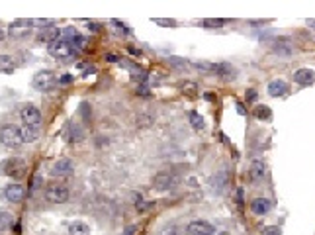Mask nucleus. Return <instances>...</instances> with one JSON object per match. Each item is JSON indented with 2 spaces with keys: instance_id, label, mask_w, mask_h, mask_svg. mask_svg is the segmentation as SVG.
<instances>
[{
  "instance_id": "45",
  "label": "nucleus",
  "mask_w": 315,
  "mask_h": 235,
  "mask_svg": "<svg viewBox=\"0 0 315 235\" xmlns=\"http://www.w3.org/2000/svg\"><path fill=\"white\" fill-rule=\"evenodd\" d=\"M4 37H6V34H4V30H2V28H0V43H2V41H4Z\"/></svg>"
},
{
  "instance_id": "13",
  "label": "nucleus",
  "mask_w": 315,
  "mask_h": 235,
  "mask_svg": "<svg viewBox=\"0 0 315 235\" xmlns=\"http://www.w3.org/2000/svg\"><path fill=\"white\" fill-rule=\"evenodd\" d=\"M172 174L170 172H166V170H160L155 174V178H153V188L158 190V192H162V190H168L170 186H172Z\"/></svg>"
},
{
  "instance_id": "12",
  "label": "nucleus",
  "mask_w": 315,
  "mask_h": 235,
  "mask_svg": "<svg viewBox=\"0 0 315 235\" xmlns=\"http://www.w3.org/2000/svg\"><path fill=\"white\" fill-rule=\"evenodd\" d=\"M268 96H272V98H280V96H286L288 92H290V86H288V82L282 80V78H276V80H270L268 82Z\"/></svg>"
},
{
  "instance_id": "37",
  "label": "nucleus",
  "mask_w": 315,
  "mask_h": 235,
  "mask_svg": "<svg viewBox=\"0 0 315 235\" xmlns=\"http://www.w3.org/2000/svg\"><path fill=\"white\" fill-rule=\"evenodd\" d=\"M235 202L239 204V208L243 206V188H237V192H235Z\"/></svg>"
},
{
  "instance_id": "27",
  "label": "nucleus",
  "mask_w": 315,
  "mask_h": 235,
  "mask_svg": "<svg viewBox=\"0 0 315 235\" xmlns=\"http://www.w3.org/2000/svg\"><path fill=\"white\" fill-rule=\"evenodd\" d=\"M137 126H139V128H149V126H153V116H151V114H139V116H137Z\"/></svg>"
},
{
  "instance_id": "42",
  "label": "nucleus",
  "mask_w": 315,
  "mask_h": 235,
  "mask_svg": "<svg viewBox=\"0 0 315 235\" xmlns=\"http://www.w3.org/2000/svg\"><path fill=\"white\" fill-rule=\"evenodd\" d=\"M88 28H90L92 32H98V30H100V26H98V24H94V22H90V24H88Z\"/></svg>"
},
{
  "instance_id": "14",
  "label": "nucleus",
  "mask_w": 315,
  "mask_h": 235,
  "mask_svg": "<svg viewBox=\"0 0 315 235\" xmlns=\"http://www.w3.org/2000/svg\"><path fill=\"white\" fill-rule=\"evenodd\" d=\"M35 20H18V22H12L10 24V35H24L28 30H32Z\"/></svg>"
},
{
  "instance_id": "20",
  "label": "nucleus",
  "mask_w": 315,
  "mask_h": 235,
  "mask_svg": "<svg viewBox=\"0 0 315 235\" xmlns=\"http://www.w3.org/2000/svg\"><path fill=\"white\" fill-rule=\"evenodd\" d=\"M69 235H90V226L84 222H73L69 226Z\"/></svg>"
},
{
  "instance_id": "21",
  "label": "nucleus",
  "mask_w": 315,
  "mask_h": 235,
  "mask_svg": "<svg viewBox=\"0 0 315 235\" xmlns=\"http://www.w3.org/2000/svg\"><path fill=\"white\" fill-rule=\"evenodd\" d=\"M188 120H190V126L196 130V132H202L204 128H206V122H204V118L196 112V110H192V112H188Z\"/></svg>"
},
{
  "instance_id": "18",
  "label": "nucleus",
  "mask_w": 315,
  "mask_h": 235,
  "mask_svg": "<svg viewBox=\"0 0 315 235\" xmlns=\"http://www.w3.org/2000/svg\"><path fill=\"white\" fill-rule=\"evenodd\" d=\"M251 210L252 214H256V216H266L268 210H270V202L266 198H256V200H252Z\"/></svg>"
},
{
  "instance_id": "30",
  "label": "nucleus",
  "mask_w": 315,
  "mask_h": 235,
  "mask_svg": "<svg viewBox=\"0 0 315 235\" xmlns=\"http://www.w3.org/2000/svg\"><path fill=\"white\" fill-rule=\"evenodd\" d=\"M153 22L158 24V26H164V28H174L176 22L174 20H168V18H153Z\"/></svg>"
},
{
  "instance_id": "17",
  "label": "nucleus",
  "mask_w": 315,
  "mask_h": 235,
  "mask_svg": "<svg viewBox=\"0 0 315 235\" xmlns=\"http://www.w3.org/2000/svg\"><path fill=\"white\" fill-rule=\"evenodd\" d=\"M16 67H18V63H16V59L12 55H0V73L12 75L16 71Z\"/></svg>"
},
{
  "instance_id": "32",
  "label": "nucleus",
  "mask_w": 315,
  "mask_h": 235,
  "mask_svg": "<svg viewBox=\"0 0 315 235\" xmlns=\"http://www.w3.org/2000/svg\"><path fill=\"white\" fill-rule=\"evenodd\" d=\"M158 235H178L176 226H166V228H162V230L158 232Z\"/></svg>"
},
{
  "instance_id": "16",
  "label": "nucleus",
  "mask_w": 315,
  "mask_h": 235,
  "mask_svg": "<svg viewBox=\"0 0 315 235\" xmlns=\"http://www.w3.org/2000/svg\"><path fill=\"white\" fill-rule=\"evenodd\" d=\"M212 73H214V75H218V77H223V78H233L237 71L231 67L229 63H214Z\"/></svg>"
},
{
  "instance_id": "29",
  "label": "nucleus",
  "mask_w": 315,
  "mask_h": 235,
  "mask_svg": "<svg viewBox=\"0 0 315 235\" xmlns=\"http://www.w3.org/2000/svg\"><path fill=\"white\" fill-rule=\"evenodd\" d=\"M79 112H80V116L84 118V122L90 120V106H88V102H82V104L79 106Z\"/></svg>"
},
{
  "instance_id": "9",
  "label": "nucleus",
  "mask_w": 315,
  "mask_h": 235,
  "mask_svg": "<svg viewBox=\"0 0 315 235\" xmlns=\"http://www.w3.org/2000/svg\"><path fill=\"white\" fill-rule=\"evenodd\" d=\"M73 170H75V163H73L71 159H59V161H55L53 167H51V176L63 178V176L73 174Z\"/></svg>"
},
{
  "instance_id": "33",
  "label": "nucleus",
  "mask_w": 315,
  "mask_h": 235,
  "mask_svg": "<svg viewBox=\"0 0 315 235\" xmlns=\"http://www.w3.org/2000/svg\"><path fill=\"white\" fill-rule=\"evenodd\" d=\"M258 98V92H256V88H249L247 92H245V100L247 102H254Z\"/></svg>"
},
{
  "instance_id": "36",
  "label": "nucleus",
  "mask_w": 315,
  "mask_h": 235,
  "mask_svg": "<svg viewBox=\"0 0 315 235\" xmlns=\"http://www.w3.org/2000/svg\"><path fill=\"white\" fill-rule=\"evenodd\" d=\"M104 57H106V61H108V63H120V61H122V59H120L118 55H114V53H106Z\"/></svg>"
},
{
  "instance_id": "23",
  "label": "nucleus",
  "mask_w": 315,
  "mask_h": 235,
  "mask_svg": "<svg viewBox=\"0 0 315 235\" xmlns=\"http://www.w3.org/2000/svg\"><path fill=\"white\" fill-rule=\"evenodd\" d=\"M69 128H71V134H69V141H71V143H79V141L84 139V134H82V130H80L79 126L71 124Z\"/></svg>"
},
{
  "instance_id": "39",
  "label": "nucleus",
  "mask_w": 315,
  "mask_h": 235,
  "mask_svg": "<svg viewBox=\"0 0 315 235\" xmlns=\"http://www.w3.org/2000/svg\"><path fill=\"white\" fill-rule=\"evenodd\" d=\"M235 110H237V114H241V116H247V108H245L243 104H239V102H237V104H235Z\"/></svg>"
},
{
  "instance_id": "19",
  "label": "nucleus",
  "mask_w": 315,
  "mask_h": 235,
  "mask_svg": "<svg viewBox=\"0 0 315 235\" xmlns=\"http://www.w3.org/2000/svg\"><path fill=\"white\" fill-rule=\"evenodd\" d=\"M252 114H254V118L260 120V122H270V120H272V110H270L268 106H264V104H258V106L252 110Z\"/></svg>"
},
{
  "instance_id": "22",
  "label": "nucleus",
  "mask_w": 315,
  "mask_h": 235,
  "mask_svg": "<svg viewBox=\"0 0 315 235\" xmlns=\"http://www.w3.org/2000/svg\"><path fill=\"white\" fill-rule=\"evenodd\" d=\"M22 137H24V143H33L39 139V128H22Z\"/></svg>"
},
{
  "instance_id": "41",
  "label": "nucleus",
  "mask_w": 315,
  "mask_h": 235,
  "mask_svg": "<svg viewBox=\"0 0 315 235\" xmlns=\"http://www.w3.org/2000/svg\"><path fill=\"white\" fill-rule=\"evenodd\" d=\"M133 234H135V228H133V226H129L126 232H124V235H133Z\"/></svg>"
},
{
  "instance_id": "43",
  "label": "nucleus",
  "mask_w": 315,
  "mask_h": 235,
  "mask_svg": "<svg viewBox=\"0 0 315 235\" xmlns=\"http://www.w3.org/2000/svg\"><path fill=\"white\" fill-rule=\"evenodd\" d=\"M204 98H206V100H210V102L216 100V96H214V94H210V92H208V94H204Z\"/></svg>"
},
{
  "instance_id": "44",
  "label": "nucleus",
  "mask_w": 315,
  "mask_h": 235,
  "mask_svg": "<svg viewBox=\"0 0 315 235\" xmlns=\"http://www.w3.org/2000/svg\"><path fill=\"white\" fill-rule=\"evenodd\" d=\"M220 139H221V141H223V143H229V139L225 137V134H220Z\"/></svg>"
},
{
  "instance_id": "4",
  "label": "nucleus",
  "mask_w": 315,
  "mask_h": 235,
  "mask_svg": "<svg viewBox=\"0 0 315 235\" xmlns=\"http://www.w3.org/2000/svg\"><path fill=\"white\" fill-rule=\"evenodd\" d=\"M20 118H22V122H24L28 128H39V126H41V120H43L41 110H39L37 106H33V104H24V106H22Z\"/></svg>"
},
{
  "instance_id": "10",
  "label": "nucleus",
  "mask_w": 315,
  "mask_h": 235,
  "mask_svg": "<svg viewBox=\"0 0 315 235\" xmlns=\"http://www.w3.org/2000/svg\"><path fill=\"white\" fill-rule=\"evenodd\" d=\"M294 80L300 84V86H312L315 82V71L314 69H298V71H294Z\"/></svg>"
},
{
  "instance_id": "2",
  "label": "nucleus",
  "mask_w": 315,
  "mask_h": 235,
  "mask_svg": "<svg viewBox=\"0 0 315 235\" xmlns=\"http://www.w3.org/2000/svg\"><path fill=\"white\" fill-rule=\"evenodd\" d=\"M0 174L10 176L14 180H20L26 174V161L20 157H8L0 163Z\"/></svg>"
},
{
  "instance_id": "40",
  "label": "nucleus",
  "mask_w": 315,
  "mask_h": 235,
  "mask_svg": "<svg viewBox=\"0 0 315 235\" xmlns=\"http://www.w3.org/2000/svg\"><path fill=\"white\" fill-rule=\"evenodd\" d=\"M39 184H41V178H39V176H33L32 178V190H35Z\"/></svg>"
},
{
  "instance_id": "1",
  "label": "nucleus",
  "mask_w": 315,
  "mask_h": 235,
  "mask_svg": "<svg viewBox=\"0 0 315 235\" xmlns=\"http://www.w3.org/2000/svg\"><path fill=\"white\" fill-rule=\"evenodd\" d=\"M49 53H51L55 59H59V61L73 59V57L77 55V51H75V47H73L71 39H69L65 34H61L59 35V39H55V41L49 45Z\"/></svg>"
},
{
  "instance_id": "7",
  "label": "nucleus",
  "mask_w": 315,
  "mask_h": 235,
  "mask_svg": "<svg viewBox=\"0 0 315 235\" xmlns=\"http://www.w3.org/2000/svg\"><path fill=\"white\" fill-rule=\"evenodd\" d=\"M216 228L214 224L206 222V220H194L186 226V234L188 235H216Z\"/></svg>"
},
{
  "instance_id": "31",
  "label": "nucleus",
  "mask_w": 315,
  "mask_h": 235,
  "mask_svg": "<svg viewBox=\"0 0 315 235\" xmlns=\"http://www.w3.org/2000/svg\"><path fill=\"white\" fill-rule=\"evenodd\" d=\"M112 26H114V28H116V30H118V32H120V34H129V32H131V30H129V28H127L126 24H124V22H120V20H112Z\"/></svg>"
},
{
  "instance_id": "35",
  "label": "nucleus",
  "mask_w": 315,
  "mask_h": 235,
  "mask_svg": "<svg viewBox=\"0 0 315 235\" xmlns=\"http://www.w3.org/2000/svg\"><path fill=\"white\" fill-rule=\"evenodd\" d=\"M170 63H172V65H176V67H182V69L190 67L188 63H184V61H182V59H178V57H172V59H170Z\"/></svg>"
},
{
  "instance_id": "8",
  "label": "nucleus",
  "mask_w": 315,
  "mask_h": 235,
  "mask_svg": "<svg viewBox=\"0 0 315 235\" xmlns=\"http://www.w3.org/2000/svg\"><path fill=\"white\" fill-rule=\"evenodd\" d=\"M4 198L12 204H18L26 198V188L20 184V182H12L4 188Z\"/></svg>"
},
{
  "instance_id": "3",
  "label": "nucleus",
  "mask_w": 315,
  "mask_h": 235,
  "mask_svg": "<svg viewBox=\"0 0 315 235\" xmlns=\"http://www.w3.org/2000/svg\"><path fill=\"white\" fill-rule=\"evenodd\" d=\"M0 143L10 147V149H16L24 143V137H22V128L14 126V124H4L0 128Z\"/></svg>"
},
{
  "instance_id": "34",
  "label": "nucleus",
  "mask_w": 315,
  "mask_h": 235,
  "mask_svg": "<svg viewBox=\"0 0 315 235\" xmlns=\"http://www.w3.org/2000/svg\"><path fill=\"white\" fill-rule=\"evenodd\" d=\"M57 82H59V84H71V82H73V77H71V75H61V77L57 78Z\"/></svg>"
},
{
  "instance_id": "28",
  "label": "nucleus",
  "mask_w": 315,
  "mask_h": 235,
  "mask_svg": "<svg viewBox=\"0 0 315 235\" xmlns=\"http://www.w3.org/2000/svg\"><path fill=\"white\" fill-rule=\"evenodd\" d=\"M153 208V202H145V200H135V210L139 212V214H145L147 210H151Z\"/></svg>"
},
{
  "instance_id": "5",
  "label": "nucleus",
  "mask_w": 315,
  "mask_h": 235,
  "mask_svg": "<svg viewBox=\"0 0 315 235\" xmlns=\"http://www.w3.org/2000/svg\"><path fill=\"white\" fill-rule=\"evenodd\" d=\"M55 82H57V78H55V75H53L51 71H39V73H35L32 80L33 88L39 90V92L51 90V88L55 86Z\"/></svg>"
},
{
  "instance_id": "24",
  "label": "nucleus",
  "mask_w": 315,
  "mask_h": 235,
  "mask_svg": "<svg viewBox=\"0 0 315 235\" xmlns=\"http://www.w3.org/2000/svg\"><path fill=\"white\" fill-rule=\"evenodd\" d=\"M229 20H223V18H206L204 22H202V26L204 28H221V26H225Z\"/></svg>"
},
{
  "instance_id": "25",
  "label": "nucleus",
  "mask_w": 315,
  "mask_h": 235,
  "mask_svg": "<svg viewBox=\"0 0 315 235\" xmlns=\"http://www.w3.org/2000/svg\"><path fill=\"white\" fill-rule=\"evenodd\" d=\"M182 94H186V96H190V98H194V96L198 94V84H196V82H190V80L182 82Z\"/></svg>"
},
{
  "instance_id": "6",
  "label": "nucleus",
  "mask_w": 315,
  "mask_h": 235,
  "mask_svg": "<svg viewBox=\"0 0 315 235\" xmlns=\"http://www.w3.org/2000/svg\"><path fill=\"white\" fill-rule=\"evenodd\" d=\"M45 198L51 204H65L71 198V192L63 184H51V186L45 188Z\"/></svg>"
},
{
  "instance_id": "38",
  "label": "nucleus",
  "mask_w": 315,
  "mask_h": 235,
  "mask_svg": "<svg viewBox=\"0 0 315 235\" xmlns=\"http://www.w3.org/2000/svg\"><path fill=\"white\" fill-rule=\"evenodd\" d=\"M264 235H282V232L278 228H266L264 230Z\"/></svg>"
},
{
  "instance_id": "26",
  "label": "nucleus",
  "mask_w": 315,
  "mask_h": 235,
  "mask_svg": "<svg viewBox=\"0 0 315 235\" xmlns=\"http://www.w3.org/2000/svg\"><path fill=\"white\" fill-rule=\"evenodd\" d=\"M12 224H14L12 216L8 212H0V230H10Z\"/></svg>"
},
{
  "instance_id": "46",
  "label": "nucleus",
  "mask_w": 315,
  "mask_h": 235,
  "mask_svg": "<svg viewBox=\"0 0 315 235\" xmlns=\"http://www.w3.org/2000/svg\"><path fill=\"white\" fill-rule=\"evenodd\" d=\"M308 24H310V26H314V28H315V22H314V20H308Z\"/></svg>"
},
{
  "instance_id": "11",
  "label": "nucleus",
  "mask_w": 315,
  "mask_h": 235,
  "mask_svg": "<svg viewBox=\"0 0 315 235\" xmlns=\"http://www.w3.org/2000/svg\"><path fill=\"white\" fill-rule=\"evenodd\" d=\"M249 176L254 184H260L266 176V165L260 161V159H254L251 161V167H249Z\"/></svg>"
},
{
  "instance_id": "15",
  "label": "nucleus",
  "mask_w": 315,
  "mask_h": 235,
  "mask_svg": "<svg viewBox=\"0 0 315 235\" xmlns=\"http://www.w3.org/2000/svg\"><path fill=\"white\" fill-rule=\"evenodd\" d=\"M59 35H61V32H59L57 28H53V26H51V28H49V26H45V30H41V32H39L37 39H39L41 43H49V45H51L55 39H59Z\"/></svg>"
}]
</instances>
